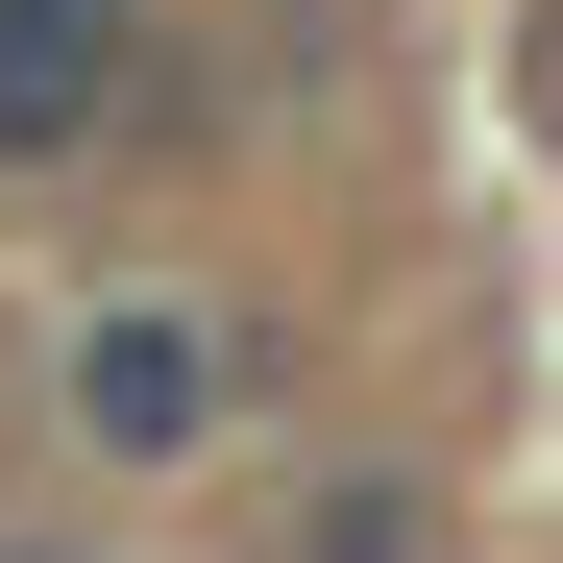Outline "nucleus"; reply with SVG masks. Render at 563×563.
Instances as JSON below:
<instances>
[{
	"label": "nucleus",
	"instance_id": "f257e3e1",
	"mask_svg": "<svg viewBox=\"0 0 563 563\" xmlns=\"http://www.w3.org/2000/svg\"><path fill=\"white\" fill-rule=\"evenodd\" d=\"M74 441H123V465H197V441H221V319H172V295L74 319Z\"/></svg>",
	"mask_w": 563,
	"mask_h": 563
},
{
	"label": "nucleus",
	"instance_id": "f03ea898",
	"mask_svg": "<svg viewBox=\"0 0 563 563\" xmlns=\"http://www.w3.org/2000/svg\"><path fill=\"white\" fill-rule=\"evenodd\" d=\"M99 49H123V0H0V172H49L99 123Z\"/></svg>",
	"mask_w": 563,
	"mask_h": 563
}]
</instances>
